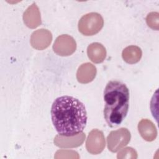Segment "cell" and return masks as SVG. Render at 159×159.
I'll list each match as a JSON object with an SVG mask.
<instances>
[{
	"label": "cell",
	"instance_id": "8992f818",
	"mask_svg": "<svg viewBox=\"0 0 159 159\" xmlns=\"http://www.w3.org/2000/svg\"><path fill=\"white\" fill-rule=\"evenodd\" d=\"M105 145L104 135L101 130L96 129L89 132L86 142V148L88 152L93 155L99 154L103 151Z\"/></svg>",
	"mask_w": 159,
	"mask_h": 159
},
{
	"label": "cell",
	"instance_id": "30bf717a",
	"mask_svg": "<svg viewBox=\"0 0 159 159\" xmlns=\"http://www.w3.org/2000/svg\"><path fill=\"white\" fill-rule=\"evenodd\" d=\"M96 68L91 63L82 64L78 69L76 78L81 83H88L92 81L96 75Z\"/></svg>",
	"mask_w": 159,
	"mask_h": 159
},
{
	"label": "cell",
	"instance_id": "52a82bcc",
	"mask_svg": "<svg viewBox=\"0 0 159 159\" xmlns=\"http://www.w3.org/2000/svg\"><path fill=\"white\" fill-rule=\"evenodd\" d=\"M52 40V33L45 29H40L34 32L30 37L31 45L37 50L47 48Z\"/></svg>",
	"mask_w": 159,
	"mask_h": 159
},
{
	"label": "cell",
	"instance_id": "8fae6325",
	"mask_svg": "<svg viewBox=\"0 0 159 159\" xmlns=\"http://www.w3.org/2000/svg\"><path fill=\"white\" fill-rule=\"evenodd\" d=\"M138 130L142 137L148 142L154 140L157 136V130L154 124L147 119H142L138 124Z\"/></svg>",
	"mask_w": 159,
	"mask_h": 159
},
{
	"label": "cell",
	"instance_id": "ba28073f",
	"mask_svg": "<svg viewBox=\"0 0 159 159\" xmlns=\"http://www.w3.org/2000/svg\"><path fill=\"white\" fill-rule=\"evenodd\" d=\"M85 139V134L81 132L76 135L66 136L57 135L54 139L55 144L61 148H72L81 145Z\"/></svg>",
	"mask_w": 159,
	"mask_h": 159
},
{
	"label": "cell",
	"instance_id": "7c38bea8",
	"mask_svg": "<svg viewBox=\"0 0 159 159\" xmlns=\"http://www.w3.org/2000/svg\"><path fill=\"white\" fill-rule=\"evenodd\" d=\"M87 54L89 58L95 63H102L106 57V50L100 43H91L87 48Z\"/></svg>",
	"mask_w": 159,
	"mask_h": 159
},
{
	"label": "cell",
	"instance_id": "5bb4252c",
	"mask_svg": "<svg viewBox=\"0 0 159 159\" xmlns=\"http://www.w3.org/2000/svg\"><path fill=\"white\" fill-rule=\"evenodd\" d=\"M157 12H152L149 13L146 18V22L148 27L152 29L158 30V23H159V16Z\"/></svg>",
	"mask_w": 159,
	"mask_h": 159
},
{
	"label": "cell",
	"instance_id": "4fadbf2b",
	"mask_svg": "<svg viewBox=\"0 0 159 159\" xmlns=\"http://www.w3.org/2000/svg\"><path fill=\"white\" fill-rule=\"evenodd\" d=\"M142 55V52L137 46L130 45L125 48L122 53L124 60L129 64H134L139 61Z\"/></svg>",
	"mask_w": 159,
	"mask_h": 159
},
{
	"label": "cell",
	"instance_id": "3957f363",
	"mask_svg": "<svg viewBox=\"0 0 159 159\" xmlns=\"http://www.w3.org/2000/svg\"><path fill=\"white\" fill-rule=\"evenodd\" d=\"M104 20L97 12H90L83 16L78 22L79 31L84 35L91 36L98 34L102 28Z\"/></svg>",
	"mask_w": 159,
	"mask_h": 159
},
{
	"label": "cell",
	"instance_id": "7a4b0ae2",
	"mask_svg": "<svg viewBox=\"0 0 159 159\" xmlns=\"http://www.w3.org/2000/svg\"><path fill=\"white\" fill-rule=\"evenodd\" d=\"M104 119L111 127L121 124L126 117L129 105V91L127 86L118 80L107 84L104 91Z\"/></svg>",
	"mask_w": 159,
	"mask_h": 159
},
{
	"label": "cell",
	"instance_id": "277c9868",
	"mask_svg": "<svg viewBox=\"0 0 159 159\" xmlns=\"http://www.w3.org/2000/svg\"><path fill=\"white\" fill-rule=\"evenodd\" d=\"M130 137V133L126 128L112 130L107 137V148L111 152H116L129 143Z\"/></svg>",
	"mask_w": 159,
	"mask_h": 159
},
{
	"label": "cell",
	"instance_id": "6da1fadb",
	"mask_svg": "<svg viewBox=\"0 0 159 159\" xmlns=\"http://www.w3.org/2000/svg\"><path fill=\"white\" fill-rule=\"evenodd\" d=\"M53 124L59 135H76L83 132L87 123V112L84 104L69 96L57 98L52 106Z\"/></svg>",
	"mask_w": 159,
	"mask_h": 159
},
{
	"label": "cell",
	"instance_id": "5b68a950",
	"mask_svg": "<svg viewBox=\"0 0 159 159\" xmlns=\"http://www.w3.org/2000/svg\"><path fill=\"white\" fill-rule=\"evenodd\" d=\"M76 48V43L70 35L63 34L58 36L53 45V51L62 57L69 56L73 53Z\"/></svg>",
	"mask_w": 159,
	"mask_h": 159
},
{
	"label": "cell",
	"instance_id": "9a60e30c",
	"mask_svg": "<svg viewBox=\"0 0 159 159\" xmlns=\"http://www.w3.org/2000/svg\"><path fill=\"white\" fill-rule=\"evenodd\" d=\"M118 158H137V152L131 147H127L122 150L117 154Z\"/></svg>",
	"mask_w": 159,
	"mask_h": 159
},
{
	"label": "cell",
	"instance_id": "9c48e42d",
	"mask_svg": "<svg viewBox=\"0 0 159 159\" xmlns=\"http://www.w3.org/2000/svg\"><path fill=\"white\" fill-rule=\"evenodd\" d=\"M23 19L25 24L31 29L36 28L41 24L40 12L35 3H33L25 10Z\"/></svg>",
	"mask_w": 159,
	"mask_h": 159
}]
</instances>
